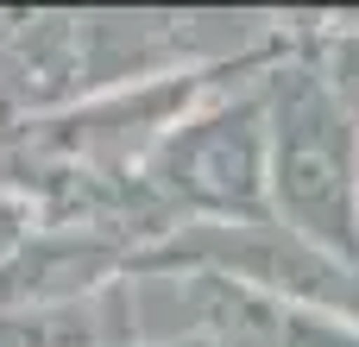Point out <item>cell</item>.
<instances>
[{
  "label": "cell",
  "instance_id": "6da1fadb",
  "mask_svg": "<svg viewBox=\"0 0 359 347\" xmlns=\"http://www.w3.org/2000/svg\"><path fill=\"white\" fill-rule=\"evenodd\" d=\"M202 63L189 13H0V89L19 120Z\"/></svg>",
  "mask_w": 359,
  "mask_h": 347
},
{
  "label": "cell",
  "instance_id": "7a4b0ae2",
  "mask_svg": "<svg viewBox=\"0 0 359 347\" xmlns=\"http://www.w3.org/2000/svg\"><path fill=\"white\" fill-rule=\"evenodd\" d=\"M271 221L359 272V114L284 44L265 70Z\"/></svg>",
  "mask_w": 359,
  "mask_h": 347
},
{
  "label": "cell",
  "instance_id": "3957f363",
  "mask_svg": "<svg viewBox=\"0 0 359 347\" xmlns=\"http://www.w3.org/2000/svg\"><path fill=\"white\" fill-rule=\"evenodd\" d=\"M278 57H284V44H278V32L265 25V38L246 44V51H233V57H202V63H183V70H164V76L107 89V95H95V101H76V107H63V114L13 120V133L0 139V158H6V171L63 164V171L139 177V164L151 158V145H158L170 126H183V120H189L202 101H215L221 89L265 76Z\"/></svg>",
  "mask_w": 359,
  "mask_h": 347
},
{
  "label": "cell",
  "instance_id": "277c9868",
  "mask_svg": "<svg viewBox=\"0 0 359 347\" xmlns=\"http://www.w3.org/2000/svg\"><path fill=\"white\" fill-rule=\"evenodd\" d=\"M284 44V38H278ZM139 183L177 221H271L265 196V76L221 89L183 126H170Z\"/></svg>",
  "mask_w": 359,
  "mask_h": 347
},
{
  "label": "cell",
  "instance_id": "5b68a950",
  "mask_svg": "<svg viewBox=\"0 0 359 347\" xmlns=\"http://www.w3.org/2000/svg\"><path fill=\"white\" fill-rule=\"evenodd\" d=\"M189 272H215L271 297H297L334 316L359 322V272L316 253L309 240H297L278 221H177L170 234H158L151 247H139L126 259V278H189Z\"/></svg>",
  "mask_w": 359,
  "mask_h": 347
},
{
  "label": "cell",
  "instance_id": "8992f818",
  "mask_svg": "<svg viewBox=\"0 0 359 347\" xmlns=\"http://www.w3.org/2000/svg\"><path fill=\"white\" fill-rule=\"evenodd\" d=\"M170 284L183 303V335L202 347H359L353 316H334L297 297H271L215 272H189Z\"/></svg>",
  "mask_w": 359,
  "mask_h": 347
},
{
  "label": "cell",
  "instance_id": "52a82bcc",
  "mask_svg": "<svg viewBox=\"0 0 359 347\" xmlns=\"http://www.w3.org/2000/svg\"><path fill=\"white\" fill-rule=\"evenodd\" d=\"M126 247L76 234V228H44L32 247H19L0 266V316L6 310H50V303H76L95 297L101 284L126 278Z\"/></svg>",
  "mask_w": 359,
  "mask_h": 347
},
{
  "label": "cell",
  "instance_id": "ba28073f",
  "mask_svg": "<svg viewBox=\"0 0 359 347\" xmlns=\"http://www.w3.org/2000/svg\"><path fill=\"white\" fill-rule=\"evenodd\" d=\"M271 32L359 114V19L334 13H297V19H271Z\"/></svg>",
  "mask_w": 359,
  "mask_h": 347
},
{
  "label": "cell",
  "instance_id": "9c48e42d",
  "mask_svg": "<svg viewBox=\"0 0 359 347\" xmlns=\"http://www.w3.org/2000/svg\"><path fill=\"white\" fill-rule=\"evenodd\" d=\"M38 234H44V209H38V196L0 177V266H6L19 247H32Z\"/></svg>",
  "mask_w": 359,
  "mask_h": 347
},
{
  "label": "cell",
  "instance_id": "30bf717a",
  "mask_svg": "<svg viewBox=\"0 0 359 347\" xmlns=\"http://www.w3.org/2000/svg\"><path fill=\"white\" fill-rule=\"evenodd\" d=\"M133 347H202V341H189V335H151V341H133Z\"/></svg>",
  "mask_w": 359,
  "mask_h": 347
}]
</instances>
